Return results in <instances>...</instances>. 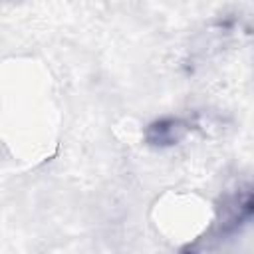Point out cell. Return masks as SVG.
Segmentation results:
<instances>
[{
    "label": "cell",
    "instance_id": "cell-1",
    "mask_svg": "<svg viewBox=\"0 0 254 254\" xmlns=\"http://www.w3.org/2000/svg\"><path fill=\"white\" fill-rule=\"evenodd\" d=\"M190 131L189 123L181 117H161L145 127V143L155 149H167L181 143Z\"/></svg>",
    "mask_w": 254,
    "mask_h": 254
},
{
    "label": "cell",
    "instance_id": "cell-2",
    "mask_svg": "<svg viewBox=\"0 0 254 254\" xmlns=\"http://www.w3.org/2000/svg\"><path fill=\"white\" fill-rule=\"evenodd\" d=\"M254 218V192H238L222 208V228L234 230Z\"/></svg>",
    "mask_w": 254,
    "mask_h": 254
}]
</instances>
